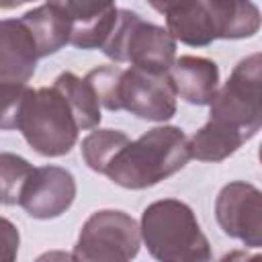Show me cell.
Here are the masks:
<instances>
[{
  "label": "cell",
  "mask_w": 262,
  "mask_h": 262,
  "mask_svg": "<svg viewBox=\"0 0 262 262\" xmlns=\"http://www.w3.org/2000/svg\"><path fill=\"white\" fill-rule=\"evenodd\" d=\"M2 129H18L25 141L41 156L70 154L78 139V123L63 92L53 86L2 88Z\"/></svg>",
  "instance_id": "1"
},
{
  "label": "cell",
  "mask_w": 262,
  "mask_h": 262,
  "mask_svg": "<svg viewBox=\"0 0 262 262\" xmlns=\"http://www.w3.org/2000/svg\"><path fill=\"white\" fill-rule=\"evenodd\" d=\"M209 106V121L188 139L190 156L201 162H223L262 127V102L227 80Z\"/></svg>",
  "instance_id": "2"
},
{
  "label": "cell",
  "mask_w": 262,
  "mask_h": 262,
  "mask_svg": "<svg viewBox=\"0 0 262 262\" xmlns=\"http://www.w3.org/2000/svg\"><path fill=\"white\" fill-rule=\"evenodd\" d=\"M190 158L184 131L174 125H162L129 141L113 158L104 176L123 188L141 190L176 174Z\"/></svg>",
  "instance_id": "3"
},
{
  "label": "cell",
  "mask_w": 262,
  "mask_h": 262,
  "mask_svg": "<svg viewBox=\"0 0 262 262\" xmlns=\"http://www.w3.org/2000/svg\"><path fill=\"white\" fill-rule=\"evenodd\" d=\"M86 80L108 111H127L145 121H168L176 115V92L168 74H147L131 66H102L88 72Z\"/></svg>",
  "instance_id": "4"
},
{
  "label": "cell",
  "mask_w": 262,
  "mask_h": 262,
  "mask_svg": "<svg viewBox=\"0 0 262 262\" xmlns=\"http://www.w3.org/2000/svg\"><path fill=\"white\" fill-rule=\"evenodd\" d=\"M260 27L262 14L250 0H194L166 14V29L190 47H205L215 39H246Z\"/></svg>",
  "instance_id": "5"
},
{
  "label": "cell",
  "mask_w": 262,
  "mask_h": 262,
  "mask_svg": "<svg viewBox=\"0 0 262 262\" xmlns=\"http://www.w3.org/2000/svg\"><path fill=\"white\" fill-rule=\"evenodd\" d=\"M141 237L147 252L162 262H207L211 260L194 211L178 201L164 199L147 205L141 213Z\"/></svg>",
  "instance_id": "6"
},
{
  "label": "cell",
  "mask_w": 262,
  "mask_h": 262,
  "mask_svg": "<svg viewBox=\"0 0 262 262\" xmlns=\"http://www.w3.org/2000/svg\"><path fill=\"white\" fill-rule=\"evenodd\" d=\"M100 49L117 63H129L158 76L168 74L176 59V39L172 33L125 8H119L117 20Z\"/></svg>",
  "instance_id": "7"
},
{
  "label": "cell",
  "mask_w": 262,
  "mask_h": 262,
  "mask_svg": "<svg viewBox=\"0 0 262 262\" xmlns=\"http://www.w3.org/2000/svg\"><path fill=\"white\" fill-rule=\"evenodd\" d=\"M141 225L125 211L104 209L92 213L80 229L74 246V260L125 262L137 256Z\"/></svg>",
  "instance_id": "8"
},
{
  "label": "cell",
  "mask_w": 262,
  "mask_h": 262,
  "mask_svg": "<svg viewBox=\"0 0 262 262\" xmlns=\"http://www.w3.org/2000/svg\"><path fill=\"white\" fill-rule=\"evenodd\" d=\"M215 217L225 235L248 248H262V190L254 184H225L215 199Z\"/></svg>",
  "instance_id": "9"
},
{
  "label": "cell",
  "mask_w": 262,
  "mask_h": 262,
  "mask_svg": "<svg viewBox=\"0 0 262 262\" xmlns=\"http://www.w3.org/2000/svg\"><path fill=\"white\" fill-rule=\"evenodd\" d=\"M76 199V180L70 170L59 166L33 168L27 178L18 205L35 219H55L63 215Z\"/></svg>",
  "instance_id": "10"
},
{
  "label": "cell",
  "mask_w": 262,
  "mask_h": 262,
  "mask_svg": "<svg viewBox=\"0 0 262 262\" xmlns=\"http://www.w3.org/2000/svg\"><path fill=\"white\" fill-rule=\"evenodd\" d=\"M37 43L20 18L0 25V86H27L39 59Z\"/></svg>",
  "instance_id": "11"
},
{
  "label": "cell",
  "mask_w": 262,
  "mask_h": 262,
  "mask_svg": "<svg viewBox=\"0 0 262 262\" xmlns=\"http://www.w3.org/2000/svg\"><path fill=\"white\" fill-rule=\"evenodd\" d=\"M57 4L74 23L72 45L80 49H100L108 37L119 8L115 0H47Z\"/></svg>",
  "instance_id": "12"
},
{
  "label": "cell",
  "mask_w": 262,
  "mask_h": 262,
  "mask_svg": "<svg viewBox=\"0 0 262 262\" xmlns=\"http://www.w3.org/2000/svg\"><path fill=\"white\" fill-rule=\"evenodd\" d=\"M168 80L182 100L188 104H209L219 86V68L215 61L196 55H182L174 59L168 70Z\"/></svg>",
  "instance_id": "13"
},
{
  "label": "cell",
  "mask_w": 262,
  "mask_h": 262,
  "mask_svg": "<svg viewBox=\"0 0 262 262\" xmlns=\"http://www.w3.org/2000/svg\"><path fill=\"white\" fill-rule=\"evenodd\" d=\"M20 20L31 31L41 57L59 51L63 45H68L72 41L74 23L53 2H47L43 6H37L33 10L25 12L20 16Z\"/></svg>",
  "instance_id": "14"
},
{
  "label": "cell",
  "mask_w": 262,
  "mask_h": 262,
  "mask_svg": "<svg viewBox=\"0 0 262 262\" xmlns=\"http://www.w3.org/2000/svg\"><path fill=\"white\" fill-rule=\"evenodd\" d=\"M53 84L68 98L80 131L94 129L100 123V100L86 78H80L74 72H61Z\"/></svg>",
  "instance_id": "15"
},
{
  "label": "cell",
  "mask_w": 262,
  "mask_h": 262,
  "mask_svg": "<svg viewBox=\"0 0 262 262\" xmlns=\"http://www.w3.org/2000/svg\"><path fill=\"white\" fill-rule=\"evenodd\" d=\"M131 139L117 129H96L82 139V158L90 170L104 174L113 158L129 143Z\"/></svg>",
  "instance_id": "16"
},
{
  "label": "cell",
  "mask_w": 262,
  "mask_h": 262,
  "mask_svg": "<svg viewBox=\"0 0 262 262\" xmlns=\"http://www.w3.org/2000/svg\"><path fill=\"white\" fill-rule=\"evenodd\" d=\"M0 170H2V203L4 205H18L23 186H25L27 178L31 176L33 166L16 154L2 151Z\"/></svg>",
  "instance_id": "17"
},
{
  "label": "cell",
  "mask_w": 262,
  "mask_h": 262,
  "mask_svg": "<svg viewBox=\"0 0 262 262\" xmlns=\"http://www.w3.org/2000/svg\"><path fill=\"white\" fill-rule=\"evenodd\" d=\"M227 80L262 102V51L239 59Z\"/></svg>",
  "instance_id": "18"
},
{
  "label": "cell",
  "mask_w": 262,
  "mask_h": 262,
  "mask_svg": "<svg viewBox=\"0 0 262 262\" xmlns=\"http://www.w3.org/2000/svg\"><path fill=\"white\" fill-rule=\"evenodd\" d=\"M2 237H4V260H12L14 254H16V248H18V233L16 229L12 227V223L8 219H2Z\"/></svg>",
  "instance_id": "19"
},
{
  "label": "cell",
  "mask_w": 262,
  "mask_h": 262,
  "mask_svg": "<svg viewBox=\"0 0 262 262\" xmlns=\"http://www.w3.org/2000/svg\"><path fill=\"white\" fill-rule=\"evenodd\" d=\"M190 2H194V0H147V4H149L154 10L162 12L164 16H166V14H170L172 10H176V8H180V6H184V4H190Z\"/></svg>",
  "instance_id": "20"
},
{
  "label": "cell",
  "mask_w": 262,
  "mask_h": 262,
  "mask_svg": "<svg viewBox=\"0 0 262 262\" xmlns=\"http://www.w3.org/2000/svg\"><path fill=\"white\" fill-rule=\"evenodd\" d=\"M25 2H33V0H2L0 4H2V8H4V10H8V8H14V6L25 4Z\"/></svg>",
  "instance_id": "21"
},
{
  "label": "cell",
  "mask_w": 262,
  "mask_h": 262,
  "mask_svg": "<svg viewBox=\"0 0 262 262\" xmlns=\"http://www.w3.org/2000/svg\"><path fill=\"white\" fill-rule=\"evenodd\" d=\"M258 160H260V164H262V143H260V147H258Z\"/></svg>",
  "instance_id": "22"
}]
</instances>
